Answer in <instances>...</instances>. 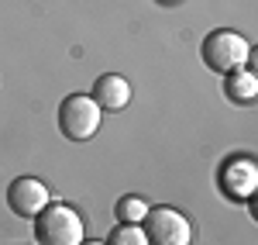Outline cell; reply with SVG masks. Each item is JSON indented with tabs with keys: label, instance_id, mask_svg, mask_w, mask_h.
I'll return each instance as SVG.
<instances>
[{
	"label": "cell",
	"instance_id": "11",
	"mask_svg": "<svg viewBox=\"0 0 258 245\" xmlns=\"http://www.w3.org/2000/svg\"><path fill=\"white\" fill-rule=\"evenodd\" d=\"M80 245H107V242H93V238H83Z\"/></svg>",
	"mask_w": 258,
	"mask_h": 245
},
{
	"label": "cell",
	"instance_id": "5",
	"mask_svg": "<svg viewBox=\"0 0 258 245\" xmlns=\"http://www.w3.org/2000/svg\"><path fill=\"white\" fill-rule=\"evenodd\" d=\"M7 204L11 211L18 214V218H38L45 207L52 204V193H48V186L41 183L38 176H18L11 190H7Z\"/></svg>",
	"mask_w": 258,
	"mask_h": 245
},
{
	"label": "cell",
	"instance_id": "8",
	"mask_svg": "<svg viewBox=\"0 0 258 245\" xmlns=\"http://www.w3.org/2000/svg\"><path fill=\"white\" fill-rule=\"evenodd\" d=\"M224 93H227L234 104H255L258 101L255 73H248V69H234V73H227V76H224Z\"/></svg>",
	"mask_w": 258,
	"mask_h": 245
},
{
	"label": "cell",
	"instance_id": "3",
	"mask_svg": "<svg viewBox=\"0 0 258 245\" xmlns=\"http://www.w3.org/2000/svg\"><path fill=\"white\" fill-rule=\"evenodd\" d=\"M59 128L66 138L86 142L100 131V107L90 93H69L59 104Z\"/></svg>",
	"mask_w": 258,
	"mask_h": 245
},
{
	"label": "cell",
	"instance_id": "7",
	"mask_svg": "<svg viewBox=\"0 0 258 245\" xmlns=\"http://www.w3.org/2000/svg\"><path fill=\"white\" fill-rule=\"evenodd\" d=\"M93 101H97L100 111H124L127 101H131V83L117 76V73H107V76H100L93 83V93H90Z\"/></svg>",
	"mask_w": 258,
	"mask_h": 245
},
{
	"label": "cell",
	"instance_id": "10",
	"mask_svg": "<svg viewBox=\"0 0 258 245\" xmlns=\"http://www.w3.org/2000/svg\"><path fill=\"white\" fill-rule=\"evenodd\" d=\"M107 245H148V235L141 225H117L110 231V242Z\"/></svg>",
	"mask_w": 258,
	"mask_h": 245
},
{
	"label": "cell",
	"instance_id": "4",
	"mask_svg": "<svg viewBox=\"0 0 258 245\" xmlns=\"http://www.w3.org/2000/svg\"><path fill=\"white\" fill-rule=\"evenodd\" d=\"M141 225H145L148 245H189L193 242V228L186 221V214L176 211V207H148Z\"/></svg>",
	"mask_w": 258,
	"mask_h": 245
},
{
	"label": "cell",
	"instance_id": "2",
	"mask_svg": "<svg viewBox=\"0 0 258 245\" xmlns=\"http://www.w3.org/2000/svg\"><path fill=\"white\" fill-rule=\"evenodd\" d=\"M83 218L69 204H48L35 218V238L38 245H80L83 242Z\"/></svg>",
	"mask_w": 258,
	"mask_h": 245
},
{
	"label": "cell",
	"instance_id": "6",
	"mask_svg": "<svg viewBox=\"0 0 258 245\" xmlns=\"http://www.w3.org/2000/svg\"><path fill=\"white\" fill-rule=\"evenodd\" d=\"M258 186V169L251 159H227L220 166V190L231 201H251Z\"/></svg>",
	"mask_w": 258,
	"mask_h": 245
},
{
	"label": "cell",
	"instance_id": "1",
	"mask_svg": "<svg viewBox=\"0 0 258 245\" xmlns=\"http://www.w3.org/2000/svg\"><path fill=\"white\" fill-rule=\"evenodd\" d=\"M200 56H203V62H207L214 73L227 76V73H234V69H244V62L251 59V45L244 41V35L231 31V28H220V31H210V35L203 38Z\"/></svg>",
	"mask_w": 258,
	"mask_h": 245
},
{
	"label": "cell",
	"instance_id": "9",
	"mask_svg": "<svg viewBox=\"0 0 258 245\" xmlns=\"http://www.w3.org/2000/svg\"><path fill=\"white\" fill-rule=\"evenodd\" d=\"M148 214V204L141 197H120L117 201V225H141Z\"/></svg>",
	"mask_w": 258,
	"mask_h": 245
}]
</instances>
